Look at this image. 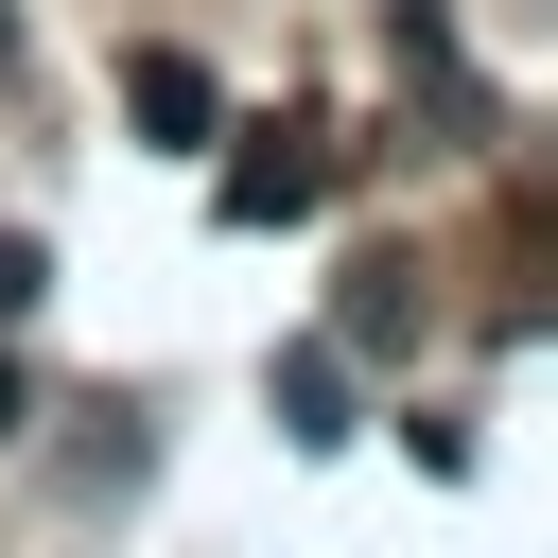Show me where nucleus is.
<instances>
[{
  "label": "nucleus",
  "mask_w": 558,
  "mask_h": 558,
  "mask_svg": "<svg viewBox=\"0 0 558 558\" xmlns=\"http://www.w3.org/2000/svg\"><path fill=\"white\" fill-rule=\"evenodd\" d=\"M314 192H331V140H314V122H244V157L209 174V209H227V227H296Z\"/></svg>",
  "instance_id": "1"
},
{
  "label": "nucleus",
  "mask_w": 558,
  "mask_h": 558,
  "mask_svg": "<svg viewBox=\"0 0 558 558\" xmlns=\"http://www.w3.org/2000/svg\"><path fill=\"white\" fill-rule=\"evenodd\" d=\"M122 122H140V140H209V122H227V87H209L192 52H122Z\"/></svg>",
  "instance_id": "2"
},
{
  "label": "nucleus",
  "mask_w": 558,
  "mask_h": 558,
  "mask_svg": "<svg viewBox=\"0 0 558 558\" xmlns=\"http://www.w3.org/2000/svg\"><path fill=\"white\" fill-rule=\"evenodd\" d=\"M262 401H279V436H296V453L366 436V418H349V349H279V384H262Z\"/></svg>",
  "instance_id": "3"
},
{
  "label": "nucleus",
  "mask_w": 558,
  "mask_h": 558,
  "mask_svg": "<svg viewBox=\"0 0 558 558\" xmlns=\"http://www.w3.org/2000/svg\"><path fill=\"white\" fill-rule=\"evenodd\" d=\"M418 331V262H349V296H331V349H401Z\"/></svg>",
  "instance_id": "4"
},
{
  "label": "nucleus",
  "mask_w": 558,
  "mask_h": 558,
  "mask_svg": "<svg viewBox=\"0 0 558 558\" xmlns=\"http://www.w3.org/2000/svg\"><path fill=\"white\" fill-rule=\"evenodd\" d=\"M35 296H52V244H35V227H0V331H17Z\"/></svg>",
  "instance_id": "5"
},
{
  "label": "nucleus",
  "mask_w": 558,
  "mask_h": 558,
  "mask_svg": "<svg viewBox=\"0 0 558 558\" xmlns=\"http://www.w3.org/2000/svg\"><path fill=\"white\" fill-rule=\"evenodd\" d=\"M17 418H35V366H17V349H0V436H17Z\"/></svg>",
  "instance_id": "6"
},
{
  "label": "nucleus",
  "mask_w": 558,
  "mask_h": 558,
  "mask_svg": "<svg viewBox=\"0 0 558 558\" xmlns=\"http://www.w3.org/2000/svg\"><path fill=\"white\" fill-rule=\"evenodd\" d=\"M0 70H17V0H0Z\"/></svg>",
  "instance_id": "7"
}]
</instances>
